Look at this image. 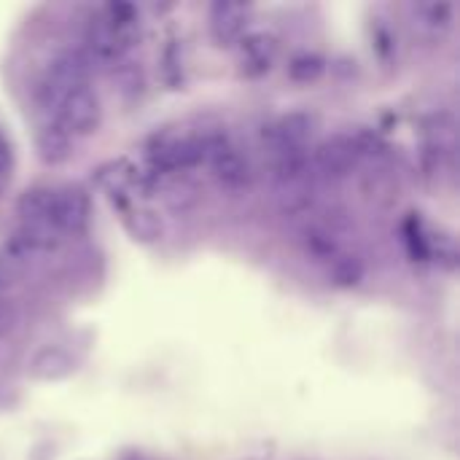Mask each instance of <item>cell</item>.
Masks as SVG:
<instances>
[{"instance_id":"obj_1","label":"cell","mask_w":460,"mask_h":460,"mask_svg":"<svg viewBox=\"0 0 460 460\" xmlns=\"http://www.w3.org/2000/svg\"><path fill=\"white\" fill-rule=\"evenodd\" d=\"M89 75H92V59L86 54H81V51L59 54L49 65L46 75L40 78V86H38L40 105L46 111H57L65 102V97H70L75 89L86 86Z\"/></svg>"},{"instance_id":"obj_2","label":"cell","mask_w":460,"mask_h":460,"mask_svg":"<svg viewBox=\"0 0 460 460\" xmlns=\"http://www.w3.org/2000/svg\"><path fill=\"white\" fill-rule=\"evenodd\" d=\"M205 164H210L216 181L226 191H245L253 181V167L248 156L224 135V132H205Z\"/></svg>"},{"instance_id":"obj_3","label":"cell","mask_w":460,"mask_h":460,"mask_svg":"<svg viewBox=\"0 0 460 460\" xmlns=\"http://www.w3.org/2000/svg\"><path fill=\"white\" fill-rule=\"evenodd\" d=\"M313 135H315V119L310 113L294 111V113H286L278 121L267 124L261 132V140H264L267 156H280V154L310 151Z\"/></svg>"},{"instance_id":"obj_4","label":"cell","mask_w":460,"mask_h":460,"mask_svg":"<svg viewBox=\"0 0 460 460\" xmlns=\"http://www.w3.org/2000/svg\"><path fill=\"white\" fill-rule=\"evenodd\" d=\"M151 167L156 172H181L205 164V140L202 135H164L148 151Z\"/></svg>"},{"instance_id":"obj_5","label":"cell","mask_w":460,"mask_h":460,"mask_svg":"<svg viewBox=\"0 0 460 460\" xmlns=\"http://www.w3.org/2000/svg\"><path fill=\"white\" fill-rule=\"evenodd\" d=\"M310 162L315 181H342L361 164V151L353 135H337L323 140L315 151H310Z\"/></svg>"},{"instance_id":"obj_6","label":"cell","mask_w":460,"mask_h":460,"mask_svg":"<svg viewBox=\"0 0 460 460\" xmlns=\"http://www.w3.org/2000/svg\"><path fill=\"white\" fill-rule=\"evenodd\" d=\"M54 113H57L54 124H59L70 137H75V135H92L100 127L102 105L94 89L81 86L70 97H65V102Z\"/></svg>"},{"instance_id":"obj_7","label":"cell","mask_w":460,"mask_h":460,"mask_svg":"<svg viewBox=\"0 0 460 460\" xmlns=\"http://www.w3.org/2000/svg\"><path fill=\"white\" fill-rule=\"evenodd\" d=\"M89 213H92V205H89V197L84 189L78 186H62V189H54L51 194V226L59 232V234H78L86 229L89 224Z\"/></svg>"},{"instance_id":"obj_8","label":"cell","mask_w":460,"mask_h":460,"mask_svg":"<svg viewBox=\"0 0 460 460\" xmlns=\"http://www.w3.org/2000/svg\"><path fill=\"white\" fill-rule=\"evenodd\" d=\"M135 40V30H119L116 24H111L102 13L94 16L86 27V46H89V59L94 62H105V65H116L124 51L132 46Z\"/></svg>"},{"instance_id":"obj_9","label":"cell","mask_w":460,"mask_h":460,"mask_svg":"<svg viewBox=\"0 0 460 460\" xmlns=\"http://www.w3.org/2000/svg\"><path fill=\"white\" fill-rule=\"evenodd\" d=\"M251 3L240 0H216L210 5V32L218 46H232L240 43L248 22H251Z\"/></svg>"},{"instance_id":"obj_10","label":"cell","mask_w":460,"mask_h":460,"mask_svg":"<svg viewBox=\"0 0 460 460\" xmlns=\"http://www.w3.org/2000/svg\"><path fill=\"white\" fill-rule=\"evenodd\" d=\"M278 38L272 32H251L240 40V65L245 75H261L278 57Z\"/></svg>"},{"instance_id":"obj_11","label":"cell","mask_w":460,"mask_h":460,"mask_svg":"<svg viewBox=\"0 0 460 460\" xmlns=\"http://www.w3.org/2000/svg\"><path fill=\"white\" fill-rule=\"evenodd\" d=\"M73 356L67 353V350H62V348H57V345H46V348H40L35 356H32V361H30V375L35 377V380H46V383H51V380H62V377H67L70 372H73Z\"/></svg>"},{"instance_id":"obj_12","label":"cell","mask_w":460,"mask_h":460,"mask_svg":"<svg viewBox=\"0 0 460 460\" xmlns=\"http://www.w3.org/2000/svg\"><path fill=\"white\" fill-rule=\"evenodd\" d=\"M35 146H38V156L46 164H62L73 154V137L59 124L40 127L38 129V137H35Z\"/></svg>"},{"instance_id":"obj_13","label":"cell","mask_w":460,"mask_h":460,"mask_svg":"<svg viewBox=\"0 0 460 460\" xmlns=\"http://www.w3.org/2000/svg\"><path fill=\"white\" fill-rule=\"evenodd\" d=\"M51 194H54V189H46V186L27 189L16 202L22 224H49L51 226V221H49V216H51Z\"/></svg>"},{"instance_id":"obj_14","label":"cell","mask_w":460,"mask_h":460,"mask_svg":"<svg viewBox=\"0 0 460 460\" xmlns=\"http://www.w3.org/2000/svg\"><path fill=\"white\" fill-rule=\"evenodd\" d=\"M412 19H415L418 30L439 35V32L450 30V24H453V5L450 3H437V0L415 3L412 5Z\"/></svg>"},{"instance_id":"obj_15","label":"cell","mask_w":460,"mask_h":460,"mask_svg":"<svg viewBox=\"0 0 460 460\" xmlns=\"http://www.w3.org/2000/svg\"><path fill=\"white\" fill-rule=\"evenodd\" d=\"M329 280L337 288H356L364 280V261L358 256H350V253L340 251L329 261Z\"/></svg>"},{"instance_id":"obj_16","label":"cell","mask_w":460,"mask_h":460,"mask_svg":"<svg viewBox=\"0 0 460 460\" xmlns=\"http://www.w3.org/2000/svg\"><path fill=\"white\" fill-rule=\"evenodd\" d=\"M323 70H326V59L321 54H310V51L296 54L288 62V75L296 84H313V81H318L323 75Z\"/></svg>"},{"instance_id":"obj_17","label":"cell","mask_w":460,"mask_h":460,"mask_svg":"<svg viewBox=\"0 0 460 460\" xmlns=\"http://www.w3.org/2000/svg\"><path fill=\"white\" fill-rule=\"evenodd\" d=\"M305 248H307L310 256H315V259H321V261H326V264L340 253V245H337V240H334V232H329V229H323V226H315V229L307 232Z\"/></svg>"},{"instance_id":"obj_18","label":"cell","mask_w":460,"mask_h":460,"mask_svg":"<svg viewBox=\"0 0 460 460\" xmlns=\"http://www.w3.org/2000/svg\"><path fill=\"white\" fill-rule=\"evenodd\" d=\"M127 224H129L132 234L140 237V240H156V237H162V221L151 210H135V213H129Z\"/></svg>"},{"instance_id":"obj_19","label":"cell","mask_w":460,"mask_h":460,"mask_svg":"<svg viewBox=\"0 0 460 460\" xmlns=\"http://www.w3.org/2000/svg\"><path fill=\"white\" fill-rule=\"evenodd\" d=\"M164 199L170 202L172 210H186V208L197 199V197H194V186H189L186 181L170 183V186L164 189Z\"/></svg>"},{"instance_id":"obj_20","label":"cell","mask_w":460,"mask_h":460,"mask_svg":"<svg viewBox=\"0 0 460 460\" xmlns=\"http://www.w3.org/2000/svg\"><path fill=\"white\" fill-rule=\"evenodd\" d=\"M13 170V148L8 143V137L0 132V178H5Z\"/></svg>"},{"instance_id":"obj_21","label":"cell","mask_w":460,"mask_h":460,"mask_svg":"<svg viewBox=\"0 0 460 460\" xmlns=\"http://www.w3.org/2000/svg\"><path fill=\"white\" fill-rule=\"evenodd\" d=\"M13 321H16L13 307H11L8 302H3V299H0V337H3V334H8V332L13 329Z\"/></svg>"}]
</instances>
